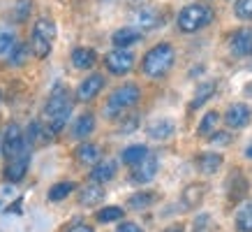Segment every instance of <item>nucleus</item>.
<instances>
[{
    "label": "nucleus",
    "instance_id": "obj_34",
    "mask_svg": "<svg viewBox=\"0 0 252 232\" xmlns=\"http://www.w3.org/2000/svg\"><path fill=\"white\" fill-rule=\"evenodd\" d=\"M116 232H144V230H141L137 223H130V221H127V223L118 225V228H116Z\"/></svg>",
    "mask_w": 252,
    "mask_h": 232
},
{
    "label": "nucleus",
    "instance_id": "obj_27",
    "mask_svg": "<svg viewBox=\"0 0 252 232\" xmlns=\"http://www.w3.org/2000/svg\"><path fill=\"white\" fill-rule=\"evenodd\" d=\"M201 197H204V186H188L185 188V193H183V202H185V207H197L199 202H201Z\"/></svg>",
    "mask_w": 252,
    "mask_h": 232
},
{
    "label": "nucleus",
    "instance_id": "obj_35",
    "mask_svg": "<svg viewBox=\"0 0 252 232\" xmlns=\"http://www.w3.org/2000/svg\"><path fill=\"white\" fill-rule=\"evenodd\" d=\"M67 232H95V230H93L88 223H77V225H72Z\"/></svg>",
    "mask_w": 252,
    "mask_h": 232
},
{
    "label": "nucleus",
    "instance_id": "obj_24",
    "mask_svg": "<svg viewBox=\"0 0 252 232\" xmlns=\"http://www.w3.org/2000/svg\"><path fill=\"white\" fill-rule=\"evenodd\" d=\"M14 44H16V33H14V28H9V26H0V56H2V54H9Z\"/></svg>",
    "mask_w": 252,
    "mask_h": 232
},
{
    "label": "nucleus",
    "instance_id": "obj_17",
    "mask_svg": "<svg viewBox=\"0 0 252 232\" xmlns=\"http://www.w3.org/2000/svg\"><path fill=\"white\" fill-rule=\"evenodd\" d=\"M116 177V162L114 160H102V162H95V167L91 172V179L95 184H107L111 179Z\"/></svg>",
    "mask_w": 252,
    "mask_h": 232
},
{
    "label": "nucleus",
    "instance_id": "obj_37",
    "mask_svg": "<svg viewBox=\"0 0 252 232\" xmlns=\"http://www.w3.org/2000/svg\"><path fill=\"white\" fill-rule=\"evenodd\" d=\"M245 158H252V144H248V149H245Z\"/></svg>",
    "mask_w": 252,
    "mask_h": 232
},
{
    "label": "nucleus",
    "instance_id": "obj_7",
    "mask_svg": "<svg viewBox=\"0 0 252 232\" xmlns=\"http://www.w3.org/2000/svg\"><path fill=\"white\" fill-rule=\"evenodd\" d=\"M104 65L111 75H127L134 68V56L127 49H114L104 56Z\"/></svg>",
    "mask_w": 252,
    "mask_h": 232
},
{
    "label": "nucleus",
    "instance_id": "obj_3",
    "mask_svg": "<svg viewBox=\"0 0 252 232\" xmlns=\"http://www.w3.org/2000/svg\"><path fill=\"white\" fill-rule=\"evenodd\" d=\"M211 21H213V9L208 7V5H188L178 14V28L183 33L201 31Z\"/></svg>",
    "mask_w": 252,
    "mask_h": 232
},
{
    "label": "nucleus",
    "instance_id": "obj_14",
    "mask_svg": "<svg viewBox=\"0 0 252 232\" xmlns=\"http://www.w3.org/2000/svg\"><path fill=\"white\" fill-rule=\"evenodd\" d=\"M250 109H248V105H231L229 109H227V114H224V121H227V125L229 128H243V125L250 123Z\"/></svg>",
    "mask_w": 252,
    "mask_h": 232
},
{
    "label": "nucleus",
    "instance_id": "obj_4",
    "mask_svg": "<svg viewBox=\"0 0 252 232\" xmlns=\"http://www.w3.org/2000/svg\"><path fill=\"white\" fill-rule=\"evenodd\" d=\"M56 39V23L51 19H39L32 26V35H31V46L37 58H46L51 54V46Z\"/></svg>",
    "mask_w": 252,
    "mask_h": 232
},
{
    "label": "nucleus",
    "instance_id": "obj_31",
    "mask_svg": "<svg viewBox=\"0 0 252 232\" xmlns=\"http://www.w3.org/2000/svg\"><path fill=\"white\" fill-rule=\"evenodd\" d=\"M234 12L241 21H252V0H236Z\"/></svg>",
    "mask_w": 252,
    "mask_h": 232
},
{
    "label": "nucleus",
    "instance_id": "obj_9",
    "mask_svg": "<svg viewBox=\"0 0 252 232\" xmlns=\"http://www.w3.org/2000/svg\"><path fill=\"white\" fill-rule=\"evenodd\" d=\"M28 165H31V154H28V149H23L21 154L7 158L5 177H7L9 181H21V179L26 177V172H28Z\"/></svg>",
    "mask_w": 252,
    "mask_h": 232
},
{
    "label": "nucleus",
    "instance_id": "obj_30",
    "mask_svg": "<svg viewBox=\"0 0 252 232\" xmlns=\"http://www.w3.org/2000/svg\"><path fill=\"white\" fill-rule=\"evenodd\" d=\"M28 58V44H23V42H16L12 46V51H9V63L12 65H23Z\"/></svg>",
    "mask_w": 252,
    "mask_h": 232
},
{
    "label": "nucleus",
    "instance_id": "obj_15",
    "mask_svg": "<svg viewBox=\"0 0 252 232\" xmlns=\"http://www.w3.org/2000/svg\"><path fill=\"white\" fill-rule=\"evenodd\" d=\"M104 200V188H102V184H88L81 188V193H79V202L81 204H86V207H95V204H99V202Z\"/></svg>",
    "mask_w": 252,
    "mask_h": 232
},
{
    "label": "nucleus",
    "instance_id": "obj_18",
    "mask_svg": "<svg viewBox=\"0 0 252 232\" xmlns=\"http://www.w3.org/2000/svg\"><path fill=\"white\" fill-rule=\"evenodd\" d=\"M93 130H95V116L86 112V114H81L77 118V123H74V128H72V137L74 139H86Z\"/></svg>",
    "mask_w": 252,
    "mask_h": 232
},
{
    "label": "nucleus",
    "instance_id": "obj_25",
    "mask_svg": "<svg viewBox=\"0 0 252 232\" xmlns=\"http://www.w3.org/2000/svg\"><path fill=\"white\" fill-rule=\"evenodd\" d=\"M77 186L72 184V181H61V184H56V186H51V191H49V200L51 202H61V200H65L72 191H74Z\"/></svg>",
    "mask_w": 252,
    "mask_h": 232
},
{
    "label": "nucleus",
    "instance_id": "obj_32",
    "mask_svg": "<svg viewBox=\"0 0 252 232\" xmlns=\"http://www.w3.org/2000/svg\"><path fill=\"white\" fill-rule=\"evenodd\" d=\"M215 125H218V114H215V112H208V114L201 118V123H199V135H211Z\"/></svg>",
    "mask_w": 252,
    "mask_h": 232
},
{
    "label": "nucleus",
    "instance_id": "obj_22",
    "mask_svg": "<svg viewBox=\"0 0 252 232\" xmlns=\"http://www.w3.org/2000/svg\"><path fill=\"white\" fill-rule=\"evenodd\" d=\"M236 230L238 232H252V202H245L236 211Z\"/></svg>",
    "mask_w": 252,
    "mask_h": 232
},
{
    "label": "nucleus",
    "instance_id": "obj_19",
    "mask_svg": "<svg viewBox=\"0 0 252 232\" xmlns=\"http://www.w3.org/2000/svg\"><path fill=\"white\" fill-rule=\"evenodd\" d=\"M148 135L153 139H167L174 135V123L169 118H158V121L148 125Z\"/></svg>",
    "mask_w": 252,
    "mask_h": 232
},
{
    "label": "nucleus",
    "instance_id": "obj_36",
    "mask_svg": "<svg viewBox=\"0 0 252 232\" xmlns=\"http://www.w3.org/2000/svg\"><path fill=\"white\" fill-rule=\"evenodd\" d=\"M164 232H185L183 228H181V225H174V228H167V230Z\"/></svg>",
    "mask_w": 252,
    "mask_h": 232
},
{
    "label": "nucleus",
    "instance_id": "obj_5",
    "mask_svg": "<svg viewBox=\"0 0 252 232\" xmlns=\"http://www.w3.org/2000/svg\"><path fill=\"white\" fill-rule=\"evenodd\" d=\"M139 98H141V91H139V86L134 84H125L121 86V88H116L114 93H111V98H109L107 102V116L109 118H114V116H118L121 112H125V109L134 107L139 102Z\"/></svg>",
    "mask_w": 252,
    "mask_h": 232
},
{
    "label": "nucleus",
    "instance_id": "obj_1",
    "mask_svg": "<svg viewBox=\"0 0 252 232\" xmlns=\"http://www.w3.org/2000/svg\"><path fill=\"white\" fill-rule=\"evenodd\" d=\"M72 114V95L65 86H56L44 105V121L49 132H61Z\"/></svg>",
    "mask_w": 252,
    "mask_h": 232
},
{
    "label": "nucleus",
    "instance_id": "obj_10",
    "mask_svg": "<svg viewBox=\"0 0 252 232\" xmlns=\"http://www.w3.org/2000/svg\"><path fill=\"white\" fill-rule=\"evenodd\" d=\"M102 88H104V77H102V75H91V77H86L84 81L79 84L77 100H81V102L93 100V98H95Z\"/></svg>",
    "mask_w": 252,
    "mask_h": 232
},
{
    "label": "nucleus",
    "instance_id": "obj_23",
    "mask_svg": "<svg viewBox=\"0 0 252 232\" xmlns=\"http://www.w3.org/2000/svg\"><path fill=\"white\" fill-rule=\"evenodd\" d=\"M220 165H222L220 154H204L201 160H199V170L204 172V174H215V172L220 170Z\"/></svg>",
    "mask_w": 252,
    "mask_h": 232
},
{
    "label": "nucleus",
    "instance_id": "obj_16",
    "mask_svg": "<svg viewBox=\"0 0 252 232\" xmlns=\"http://www.w3.org/2000/svg\"><path fill=\"white\" fill-rule=\"evenodd\" d=\"M95 61H97V54H95L93 49H88V46H77V49L72 51V65H74L77 70L93 68Z\"/></svg>",
    "mask_w": 252,
    "mask_h": 232
},
{
    "label": "nucleus",
    "instance_id": "obj_21",
    "mask_svg": "<svg viewBox=\"0 0 252 232\" xmlns=\"http://www.w3.org/2000/svg\"><path fill=\"white\" fill-rule=\"evenodd\" d=\"M146 155H148V149L144 147V144H132V147H127L125 151H123L121 155V160L125 162V165H137L139 160H144Z\"/></svg>",
    "mask_w": 252,
    "mask_h": 232
},
{
    "label": "nucleus",
    "instance_id": "obj_12",
    "mask_svg": "<svg viewBox=\"0 0 252 232\" xmlns=\"http://www.w3.org/2000/svg\"><path fill=\"white\" fill-rule=\"evenodd\" d=\"M162 26V14L153 7H141L139 12H134V28H144V31H151V28H158Z\"/></svg>",
    "mask_w": 252,
    "mask_h": 232
},
{
    "label": "nucleus",
    "instance_id": "obj_2",
    "mask_svg": "<svg viewBox=\"0 0 252 232\" xmlns=\"http://www.w3.org/2000/svg\"><path fill=\"white\" fill-rule=\"evenodd\" d=\"M174 58H176V51L171 44H155L144 56V72L153 79L164 77L171 70V65H174Z\"/></svg>",
    "mask_w": 252,
    "mask_h": 232
},
{
    "label": "nucleus",
    "instance_id": "obj_29",
    "mask_svg": "<svg viewBox=\"0 0 252 232\" xmlns=\"http://www.w3.org/2000/svg\"><path fill=\"white\" fill-rule=\"evenodd\" d=\"M123 218V209L121 207H104L97 211V221L99 223H114Z\"/></svg>",
    "mask_w": 252,
    "mask_h": 232
},
{
    "label": "nucleus",
    "instance_id": "obj_13",
    "mask_svg": "<svg viewBox=\"0 0 252 232\" xmlns=\"http://www.w3.org/2000/svg\"><path fill=\"white\" fill-rule=\"evenodd\" d=\"M139 39H141V31L134 28V26H123L111 35V42L116 44V49H125V46L137 44Z\"/></svg>",
    "mask_w": 252,
    "mask_h": 232
},
{
    "label": "nucleus",
    "instance_id": "obj_6",
    "mask_svg": "<svg viewBox=\"0 0 252 232\" xmlns=\"http://www.w3.org/2000/svg\"><path fill=\"white\" fill-rule=\"evenodd\" d=\"M26 147V135L16 123H9L5 130H2V154L5 158H12V155L21 154Z\"/></svg>",
    "mask_w": 252,
    "mask_h": 232
},
{
    "label": "nucleus",
    "instance_id": "obj_11",
    "mask_svg": "<svg viewBox=\"0 0 252 232\" xmlns=\"http://www.w3.org/2000/svg\"><path fill=\"white\" fill-rule=\"evenodd\" d=\"M229 46L236 56H252V28H241L229 38Z\"/></svg>",
    "mask_w": 252,
    "mask_h": 232
},
{
    "label": "nucleus",
    "instance_id": "obj_28",
    "mask_svg": "<svg viewBox=\"0 0 252 232\" xmlns=\"http://www.w3.org/2000/svg\"><path fill=\"white\" fill-rule=\"evenodd\" d=\"M215 88H218V84H215V81H206V84L199 86L197 95H194V100H192V107H194V109L201 107V105H204V102H206L208 98L215 93Z\"/></svg>",
    "mask_w": 252,
    "mask_h": 232
},
{
    "label": "nucleus",
    "instance_id": "obj_8",
    "mask_svg": "<svg viewBox=\"0 0 252 232\" xmlns=\"http://www.w3.org/2000/svg\"><path fill=\"white\" fill-rule=\"evenodd\" d=\"M155 174H158V158L153 154H148L144 160L132 165V181L134 184H148L155 179Z\"/></svg>",
    "mask_w": 252,
    "mask_h": 232
},
{
    "label": "nucleus",
    "instance_id": "obj_33",
    "mask_svg": "<svg viewBox=\"0 0 252 232\" xmlns=\"http://www.w3.org/2000/svg\"><path fill=\"white\" fill-rule=\"evenodd\" d=\"M28 14H31V0H19V2H16V9H14L16 21L28 19Z\"/></svg>",
    "mask_w": 252,
    "mask_h": 232
},
{
    "label": "nucleus",
    "instance_id": "obj_20",
    "mask_svg": "<svg viewBox=\"0 0 252 232\" xmlns=\"http://www.w3.org/2000/svg\"><path fill=\"white\" fill-rule=\"evenodd\" d=\"M99 155H102V151H99L97 144H81V147L77 149V160L84 162V165H95V162H99Z\"/></svg>",
    "mask_w": 252,
    "mask_h": 232
},
{
    "label": "nucleus",
    "instance_id": "obj_26",
    "mask_svg": "<svg viewBox=\"0 0 252 232\" xmlns=\"http://www.w3.org/2000/svg\"><path fill=\"white\" fill-rule=\"evenodd\" d=\"M155 200H158V195H153V193H137V195H132L130 200H127V207L141 211V209H148V207H151Z\"/></svg>",
    "mask_w": 252,
    "mask_h": 232
}]
</instances>
